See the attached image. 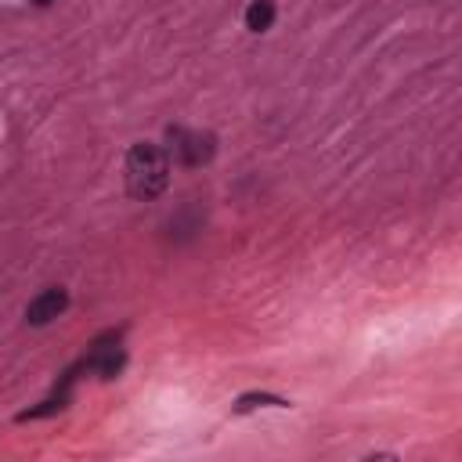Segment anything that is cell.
Returning a JSON list of instances; mask_svg holds the SVG:
<instances>
[{"label": "cell", "mask_w": 462, "mask_h": 462, "mask_svg": "<svg viewBox=\"0 0 462 462\" xmlns=\"http://www.w3.org/2000/svg\"><path fill=\"white\" fill-rule=\"evenodd\" d=\"M170 184V155L152 141H137L126 152V191L130 199H159Z\"/></svg>", "instance_id": "obj_1"}, {"label": "cell", "mask_w": 462, "mask_h": 462, "mask_svg": "<svg viewBox=\"0 0 462 462\" xmlns=\"http://www.w3.org/2000/svg\"><path fill=\"white\" fill-rule=\"evenodd\" d=\"M166 155L184 166V170H195V166H206L213 155H217V137L209 130H188V126H170L166 130Z\"/></svg>", "instance_id": "obj_2"}, {"label": "cell", "mask_w": 462, "mask_h": 462, "mask_svg": "<svg viewBox=\"0 0 462 462\" xmlns=\"http://www.w3.org/2000/svg\"><path fill=\"white\" fill-rule=\"evenodd\" d=\"M123 365H126V350L119 346V336L116 332H105V336H97L94 343H90V350L69 368L76 379L79 375H97V379H116L119 372H123Z\"/></svg>", "instance_id": "obj_3"}, {"label": "cell", "mask_w": 462, "mask_h": 462, "mask_svg": "<svg viewBox=\"0 0 462 462\" xmlns=\"http://www.w3.org/2000/svg\"><path fill=\"white\" fill-rule=\"evenodd\" d=\"M69 307V292L61 285H51V289H40L29 303H25V325H51L54 318H61Z\"/></svg>", "instance_id": "obj_4"}, {"label": "cell", "mask_w": 462, "mask_h": 462, "mask_svg": "<svg viewBox=\"0 0 462 462\" xmlns=\"http://www.w3.org/2000/svg\"><path fill=\"white\" fill-rule=\"evenodd\" d=\"M274 14H278L274 0H253V4L245 7V29L260 36V32H267V29L274 25Z\"/></svg>", "instance_id": "obj_5"}, {"label": "cell", "mask_w": 462, "mask_h": 462, "mask_svg": "<svg viewBox=\"0 0 462 462\" xmlns=\"http://www.w3.org/2000/svg\"><path fill=\"white\" fill-rule=\"evenodd\" d=\"M292 401H285V397H274V393H242L238 401H235V415H245V411H253V408H289Z\"/></svg>", "instance_id": "obj_6"}, {"label": "cell", "mask_w": 462, "mask_h": 462, "mask_svg": "<svg viewBox=\"0 0 462 462\" xmlns=\"http://www.w3.org/2000/svg\"><path fill=\"white\" fill-rule=\"evenodd\" d=\"M32 4H36V7H51L54 0H32Z\"/></svg>", "instance_id": "obj_7"}]
</instances>
